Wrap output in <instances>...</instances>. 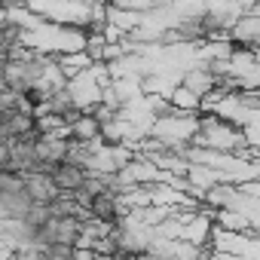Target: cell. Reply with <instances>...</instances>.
<instances>
[{"label": "cell", "instance_id": "1", "mask_svg": "<svg viewBox=\"0 0 260 260\" xmlns=\"http://www.w3.org/2000/svg\"><path fill=\"white\" fill-rule=\"evenodd\" d=\"M43 175H49L52 178V184H55V190H58V196H64V199H71V196H77V193H83V187H86V181H89V172L83 169V166H77V162H61V166H55V169H49V172H43Z\"/></svg>", "mask_w": 260, "mask_h": 260}, {"label": "cell", "instance_id": "3", "mask_svg": "<svg viewBox=\"0 0 260 260\" xmlns=\"http://www.w3.org/2000/svg\"><path fill=\"white\" fill-rule=\"evenodd\" d=\"M25 190H28V196H31V202H34L37 208H49L55 199H61L58 190H55V184H52V178L43 175V172L25 175Z\"/></svg>", "mask_w": 260, "mask_h": 260}, {"label": "cell", "instance_id": "2", "mask_svg": "<svg viewBox=\"0 0 260 260\" xmlns=\"http://www.w3.org/2000/svg\"><path fill=\"white\" fill-rule=\"evenodd\" d=\"M64 138L71 144H92L101 138V122L95 119V113H77L64 128Z\"/></svg>", "mask_w": 260, "mask_h": 260}]
</instances>
